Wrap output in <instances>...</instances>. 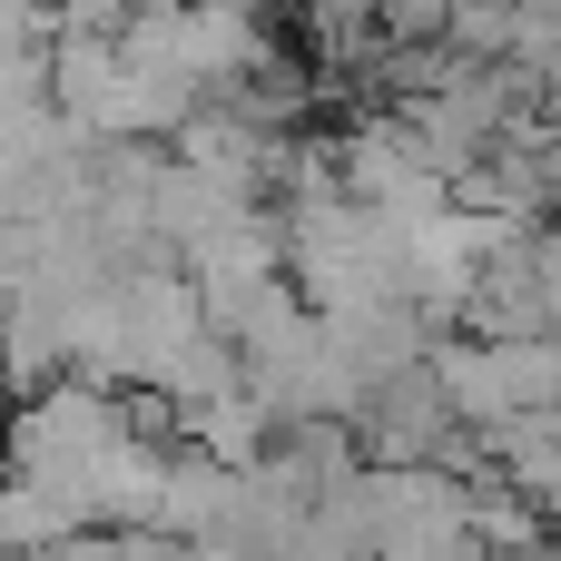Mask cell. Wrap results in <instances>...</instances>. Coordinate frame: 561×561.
Returning <instances> with one entry per match:
<instances>
[{"instance_id": "6da1fadb", "label": "cell", "mask_w": 561, "mask_h": 561, "mask_svg": "<svg viewBox=\"0 0 561 561\" xmlns=\"http://www.w3.org/2000/svg\"><path fill=\"white\" fill-rule=\"evenodd\" d=\"M463 434H523V424H561V335H463L434 355Z\"/></svg>"}, {"instance_id": "7a4b0ae2", "label": "cell", "mask_w": 561, "mask_h": 561, "mask_svg": "<svg viewBox=\"0 0 561 561\" xmlns=\"http://www.w3.org/2000/svg\"><path fill=\"white\" fill-rule=\"evenodd\" d=\"M39 561H178V542H158V533H69L59 552H39Z\"/></svg>"}, {"instance_id": "3957f363", "label": "cell", "mask_w": 561, "mask_h": 561, "mask_svg": "<svg viewBox=\"0 0 561 561\" xmlns=\"http://www.w3.org/2000/svg\"><path fill=\"white\" fill-rule=\"evenodd\" d=\"M513 561H561V542H533V552H513Z\"/></svg>"}]
</instances>
